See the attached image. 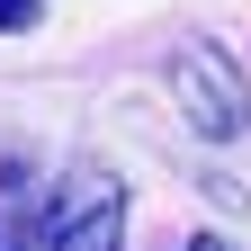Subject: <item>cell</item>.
Wrapping results in <instances>:
<instances>
[{
  "label": "cell",
  "instance_id": "6da1fadb",
  "mask_svg": "<svg viewBox=\"0 0 251 251\" xmlns=\"http://www.w3.org/2000/svg\"><path fill=\"white\" fill-rule=\"evenodd\" d=\"M171 99H179V117L198 126L206 144H233L242 126H251V81H242V63L215 36H188L171 54Z\"/></svg>",
  "mask_w": 251,
  "mask_h": 251
},
{
  "label": "cell",
  "instance_id": "7a4b0ae2",
  "mask_svg": "<svg viewBox=\"0 0 251 251\" xmlns=\"http://www.w3.org/2000/svg\"><path fill=\"white\" fill-rule=\"evenodd\" d=\"M36 251H126V179L117 171H72L27 225Z\"/></svg>",
  "mask_w": 251,
  "mask_h": 251
},
{
  "label": "cell",
  "instance_id": "3957f363",
  "mask_svg": "<svg viewBox=\"0 0 251 251\" xmlns=\"http://www.w3.org/2000/svg\"><path fill=\"white\" fill-rule=\"evenodd\" d=\"M36 18H45V0H0V36H27Z\"/></svg>",
  "mask_w": 251,
  "mask_h": 251
},
{
  "label": "cell",
  "instance_id": "277c9868",
  "mask_svg": "<svg viewBox=\"0 0 251 251\" xmlns=\"http://www.w3.org/2000/svg\"><path fill=\"white\" fill-rule=\"evenodd\" d=\"M179 251H225V242H179Z\"/></svg>",
  "mask_w": 251,
  "mask_h": 251
}]
</instances>
